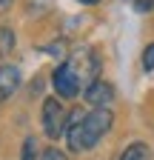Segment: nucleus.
<instances>
[{
    "label": "nucleus",
    "mask_w": 154,
    "mask_h": 160,
    "mask_svg": "<svg viewBox=\"0 0 154 160\" xmlns=\"http://www.w3.org/2000/svg\"><path fill=\"white\" fill-rule=\"evenodd\" d=\"M114 117L108 109H91L89 114L83 109L71 112L69 117V126H66V140H69V149L71 152H89L97 146V140L111 129Z\"/></svg>",
    "instance_id": "nucleus-1"
},
{
    "label": "nucleus",
    "mask_w": 154,
    "mask_h": 160,
    "mask_svg": "<svg viewBox=\"0 0 154 160\" xmlns=\"http://www.w3.org/2000/svg\"><path fill=\"white\" fill-rule=\"evenodd\" d=\"M66 126H69V114H66L63 103L57 97L43 100V132H46V137H51V140L63 137Z\"/></svg>",
    "instance_id": "nucleus-2"
},
{
    "label": "nucleus",
    "mask_w": 154,
    "mask_h": 160,
    "mask_svg": "<svg viewBox=\"0 0 154 160\" xmlns=\"http://www.w3.org/2000/svg\"><path fill=\"white\" fill-rule=\"evenodd\" d=\"M66 63L71 66V72L77 74V80H80V86H83V92L94 83V77H97V69H100V60H97V54H94L91 49H80L77 54H71Z\"/></svg>",
    "instance_id": "nucleus-3"
},
{
    "label": "nucleus",
    "mask_w": 154,
    "mask_h": 160,
    "mask_svg": "<svg viewBox=\"0 0 154 160\" xmlns=\"http://www.w3.org/2000/svg\"><path fill=\"white\" fill-rule=\"evenodd\" d=\"M51 83H54V92L60 94V97H77L83 92V86H80V80H77V74L71 72V66L69 63H60L54 69V77H51Z\"/></svg>",
    "instance_id": "nucleus-4"
},
{
    "label": "nucleus",
    "mask_w": 154,
    "mask_h": 160,
    "mask_svg": "<svg viewBox=\"0 0 154 160\" xmlns=\"http://www.w3.org/2000/svg\"><path fill=\"white\" fill-rule=\"evenodd\" d=\"M86 103H91L94 109H108V103L114 100V89L106 83V80H94V83L83 92Z\"/></svg>",
    "instance_id": "nucleus-5"
},
{
    "label": "nucleus",
    "mask_w": 154,
    "mask_h": 160,
    "mask_svg": "<svg viewBox=\"0 0 154 160\" xmlns=\"http://www.w3.org/2000/svg\"><path fill=\"white\" fill-rule=\"evenodd\" d=\"M20 86V69L17 66H0V103H3L6 97H12Z\"/></svg>",
    "instance_id": "nucleus-6"
},
{
    "label": "nucleus",
    "mask_w": 154,
    "mask_h": 160,
    "mask_svg": "<svg viewBox=\"0 0 154 160\" xmlns=\"http://www.w3.org/2000/svg\"><path fill=\"white\" fill-rule=\"evenodd\" d=\"M120 160H148V146L146 143H131V146H126Z\"/></svg>",
    "instance_id": "nucleus-7"
},
{
    "label": "nucleus",
    "mask_w": 154,
    "mask_h": 160,
    "mask_svg": "<svg viewBox=\"0 0 154 160\" xmlns=\"http://www.w3.org/2000/svg\"><path fill=\"white\" fill-rule=\"evenodd\" d=\"M23 160H37V143H34V137H26V143H23Z\"/></svg>",
    "instance_id": "nucleus-8"
},
{
    "label": "nucleus",
    "mask_w": 154,
    "mask_h": 160,
    "mask_svg": "<svg viewBox=\"0 0 154 160\" xmlns=\"http://www.w3.org/2000/svg\"><path fill=\"white\" fill-rule=\"evenodd\" d=\"M37 160H69V157H66L60 149H46V152H43L40 157H37Z\"/></svg>",
    "instance_id": "nucleus-9"
},
{
    "label": "nucleus",
    "mask_w": 154,
    "mask_h": 160,
    "mask_svg": "<svg viewBox=\"0 0 154 160\" xmlns=\"http://www.w3.org/2000/svg\"><path fill=\"white\" fill-rule=\"evenodd\" d=\"M143 66H146V72H151V69H154V46H148V49H146V54H143Z\"/></svg>",
    "instance_id": "nucleus-10"
},
{
    "label": "nucleus",
    "mask_w": 154,
    "mask_h": 160,
    "mask_svg": "<svg viewBox=\"0 0 154 160\" xmlns=\"http://www.w3.org/2000/svg\"><path fill=\"white\" fill-rule=\"evenodd\" d=\"M12 3H14V0H0V14L9 12V9H12Z\"/></svg>",
    "instance_id": "nucleus-11"
},
{
    "label": "nucleus",
    "mask_w": 154,
    "mask_h": 160,
    "mask_svg": "<svg viewBox=\"0 0 154 160\" xmlns=\"http://www.w3.org/2000/svg\"><path fill=\"white\" fill-rule=\"evenodd\" d=\"M80 3H97V0H80Z\"/></svg>",
    "instance_id": "nucleus-12"
}]
</instances>
